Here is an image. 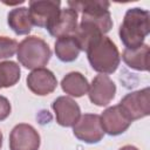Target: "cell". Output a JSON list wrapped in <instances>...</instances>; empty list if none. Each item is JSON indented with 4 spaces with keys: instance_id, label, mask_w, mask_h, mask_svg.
<instances>
[{
    "instance_id": "5bb4252c",
    "label": "cell",
    "mask_w": 150,
    "mask_h": 150,
    "mask_svg": "<svg viewBox=\"0 0 150 150\" xmlns=\"http://www.w3.org/2000/svg\"><path fill=\"white\" fill-rule=\"evenodd\" d=\"M9 28L18 35H27L30 33L33 22L27 7H15L7 15Z\"/></svg>"
},
{
    "instance_id": "7c38bea8",
    "label": "cell",
    "mask_w": 150,
    "mask_h": 150,
    "mask_svg": "<svg viewBox=\"0 0 150 150\" xmlns=\"http://www.w3.org/2000/svg\"><path fill=\"white\" fill-rule=\"evenodd\" d=\"M27 87L29 90L39 96L52 94L57 86V80L54 73L47 68L33 69L27 76Z\"/></svg>"
},
{
    "instance_id": "8992f818",
    "label": "cell",
    "mask_w": 150,
    "mask_h": 150,
    "mask_svg": "<svg viewBox=\"0 0 150 150\" xmlns=\"http://www.w3.org/2000/svg\"><path fill=\"white\" fill-rule=\"evenodd\" d=\"M73 134L77 139L84 143L88 144L98 143L104 136V132L101 127L100 115L97 114L81 115L76 124L73 127Z\"/></svg>"
},
{
    "instance_id": "44dd1931",
    "label": "cell",
    "mask_w": 150,
    "mask_h": 150,
    "mask_svg": "<svg viewBox=\"0 0 150 150\" xmlns=\"http://www.w3.org/2000/svg\"><path fill=\"white\" fill-rule=\"evenodd\" d=\"M118 150H138V149L136 146H134V145H124V146L120 148Z\"/></svg>"
},
{
    "instance_id": "7402d4cb",
    "label": "cell",
    "mask_w": 150,
    "mask_h": 150,
    "mask_svg": "<svg viewBox=\"0 0 150 150\" xmlns=\"http://www.w3.org/2000/svg\"><path fill=\"white\" fill-rule=\"evenodd\" d=\"M2 138H4V136H2V132L0 131V149H1V146H2Z\"/></svg>"
},
{
    "instance_id": "ffe728a7",
    "label": "cell",
    "mask_w": 150,
    "mask_h": 150,
    "mask_svg": "<svg viewBox=\"0 0 150 150\" xmlns=\"http://www.w3.org/2000/svg\"><path fill=\"white\" fill-rule=\"evenodd\" d=\"M11 110H12V108H11L9 101L5 96L0 95V121L6 120L9 116Z\"/></svg>"
},
{
    "instance_id": "277c9868",
    "label": "cell",
    "mask_w": 150,
    "mask_h": 150,
    "mask_svg": "<svg viewBox=\"0 0 150 150\" xmlns=\"http://www.w3.org/2000/svg\"><path fill=\"white\" fill-rule=\"evenodd\" d=\"M52 56V50L47 42L35 35L25 38L16 49V57L21 66L27 69L43 68Z\"/></svg>"
},
{
    "instance_id": "9a60e30c",
    "label": "cell",
    "mask_w": 150,
    "mask_h": 150,
    "mask_svg": "<svg viewBox=\"0 0 150 150\" xmlns=\"http://www.w3.org/2000/svg\"><path fill=\"white\" fill-rule=\"evenodd\" d=\"M149 54L150 48L148 45L143 43L141 47L135 49H124L122 53V59L125 64L135 70L148 71L149 70Z\"/></svg>"
},
{
    "instance_id": "ba28073f",
    "label": "cell",
    "mask_w": 150,
    "mask_h": 150,
    "mask_svg": "<svg viewBox=\"0 0 150 150\" xmlns=\"http://www.w3.org/2000/svg\"><path fill=\"white\" fill-rule=\"evenodd\" d=\"M61 9V2L55 0H36L29 1V14L34 26L48 28L56 19Z\"/></svg>"
},
{
    "instance_id": "7a4b0ae2",
    "label": "cell",
    "mask_w": 150,
    "mask_h": 150,
    "mask_svg": "<svg viewBox=\"0 0 150 150\" xmlns=\"http://www.w3.org/2000/svg\"><path fill=\"white\" fill-rule=\"evenodd\" d=\"M150 33V14L146 9L129 8L118 29V35L127 49H135L144 43V39Z\"/></svg>"
},
{
    "instance_id": "30bf717a",
    "label": "cell",
    "mask_w": 150,
    "mask_h": 150,
    "mask_svg": "<svg viewBox=\"0 0 150 150\" xmlns=\"http://www.w3.org/2000/svg\"><path fill=\"white\" fill-rule=\"evenodd\" d=\"M100 121L103 132L110 136H117L123 134L132 123L118 104L103 110L102 115L100 116Z\"/></svg>"
},
{
    "instance_id": "4fadbf2b",
    "label": "cell",
    "mask_w": 150,
    "mask_h": 150,
    "mask_svg": "<svg viewBox=\"0 0 150 150\" xmlns=\"http://www.w3.org/2000/svg\"><path fill=\"white\" fill-rule=\"evenodd\" d=\"M77 16H79L77 12L69 7L60 9L56 19L47 28V30L54 38L74 35L77 28Z\"/></svg>"
},
{
    "instance_id": "d6986e66",
    "label": "cell",
    "mask_w": 150,
    "mask_h": 150,
    "mask_svg": "<svg viewBox=\"0 0 150 150\" xmlns=\"http://www.w3.org/2000/svg\"><path fill=\"white\" fill-rule=\"evenodd\" d=\"M18 49V42L8 36H0V60L12 57Z\"/></svg>"
},
{
    "instance_id": "e0dca14e",
    "label": "cell",
    "mask_w": 150,
    "mask_h": 150,
    "mask_svg": "<svg viewBox=\"0 0 150 150\" xmlns=\"http://www.w3.org/2000/svg\"><path fill=\"white\" fill-rule=\"evenodd\" d=\"M54 50L57 59L62 62H73L79 57L81 52L77 40L74 35L57 38L54 45Z\"/></svg>"
},
{
    "instance_id": "ac0fdd59",
    "label": "cell",
    "mask_w": 150,
    "mask_h": 150,
    "mask_svg": "<svg viewBox=\"0 0 150 150\" xmlns=\"http://www.w3.org/2000/svg\"><path fill=\"white\" fill-rule=\"evenodd\" d=\"M20 66L14 61L0 62V89L15 86L20 80Z\"/></svg>"
},
{
    "instance_id": "9c48e42d",
    "label": "cell",
    "mask_w": 150,
    "mask_h": 150,
    "mask_svg": "<svg viewBox=\"0 0 150 150\" xmlns=\"http://www.w3.org/2000/svg\"><path fill=\"white\" fill-rule=\"evenodd\" d=\"M116 94V84L115 82L105 74L96 75L91 83L89 84L88 95L91 103L97 107L108 105Z\"/></svg>"
},
{
    "instance_id": "2e32d148",
    "label": "cell",
    "mask_w": 150,
    "mask_h": 150,
    "mask_svg": "<svg viewBox=\"0 0 150 150\" xmlns=\"http://www.w3.org/2000/svg\"><path fill=\"white\" fill-rule=\"evenodd\" d=\"M62 90L73 97H81L88 93L89 82L80 71H70L61 80Z\"/></svg>"
},
{
    "instance_id": "8fae6325",
    "label": "cell",
    "mask_w": 150,
    "mask_h": 150,
    "mask_svg": "<svg viewBox=\"0 0 150 150\" xmlns=\"http://www.w3.org/2000/svg\"><path fill=\"white\" fill-rule=\"evenodd\" d=\"M52 109L61 127H74L81 117L79 104L69 96H59L52 103Z\"/></svg>"
},
{
    "instance_id": "6da1fadb",
    "label": "cell",
    "mask_w": 150,
    "mask_h": 150,
    "mask_svg": "<svg viewBox=\"0 0 150 150\" xmlns=\"http://www.w3.org/2000/svg\"><path fill=\"white\" fill-rule=\"evenodd\" d=\"M67 4L69 8L82 13L81 22L74 33L81 50H86L90 41L104 35L112 28L108 1H68Z\"/></svg>"
},
{
    "instance_id": "5b68a950",
    "label": "cell",
    "mask_w": 150,
    "mask_h": 150,
    "mask_svg": "<svg viewBox=\"0 0 150 150\" xmlns=\"http://www.w3.org/2000/svg\"><path fill=\"white\" fill-rule=\"evenodd\" d=\"M128 118L132 122L149 116L150 114V89L149 87L141 90L128 93L118 103Z\"/></svg>"
},
{
    "instance_id": "52a82bcc",
    "label": "cell",
    "mask_w": 150,
    "mask_h": 150,
    "mask_svg": "<svg viewBox=\"0 0 150 150\" xmlns=\"http://www.w3.org/2000/svg\"><path fill=\"white\" fill-rule=\"evenodd\" d=\"M40 143L39 132L27 123L16 124L9 134V150H39Z\"/></svg>"
},
{
    "instance_id": "3957f363",
    "label": "cell",
    "mask_w": 150,
    "mask_h": 150,
    "mask_svg": "<svg viewBox=\"0 0 150 150\" xmlns=\"http://www.w3.org/2000/svg\"><path fill=\"white\" fill-rule=\"evenodd\" d=\"M84 52L91 68L100 74H112L120 66V52L108 36L102 35L94 39Z\"/></svg>"
}]
</instances>
